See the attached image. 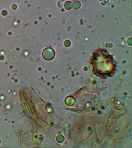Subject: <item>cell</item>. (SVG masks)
I'll use <instances>...</instances> for the list:
<instances>
[{
    "label": "cell",
    "instance_id": "cell-1",
    "mask_svg": "<svg viewBox=\"0 0 132 148\" xmlns=\"http://www.w3.org/2000/svg\"><path fill=\"white\" fill-rule=\"evenodd\" d=\"M92 61L95 72L100 76H109L114 71L112 58L104 50L99 49L96 51Z\"/></svg>",
    "mask_w": 132,
    "mask_h": 148
}]
</instances>
